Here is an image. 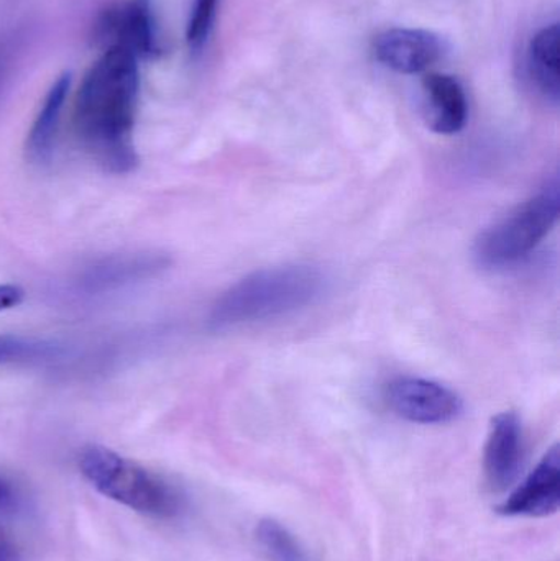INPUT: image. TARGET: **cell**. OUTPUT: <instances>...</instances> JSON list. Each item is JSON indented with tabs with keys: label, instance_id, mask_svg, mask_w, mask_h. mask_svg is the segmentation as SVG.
<instances>
[{
	"label": "cell",
	"instance_id": "obj_8",
	"mask_svg": "<svg viewBox=\"0 0 560 561\" xmlns=\"http://www.w3.org/2000/svg\"><path fill=\"white\" fill-rule=\"evenodd\" d=\"M560 506V451L558 445L539 461L538 467L496 507L506 517H548Z\"/></svg>",
	"mask_w": 560,
	"mask_h": 561
},
{
	"label": "cell",
	"instance_id": "obj_16",
	"mask_svg": "<svg viewBox=\"0 0 560 561\" xmlns=\"http://www.w3.org/2000/svg\"><path fill=\"white\" fill-rule=\"evenodd\" d=\"M219 0H193L187 20L186 39L193 55L206 48L216 23Z\"/></svg>",
	"mask_w": 560,
	"mask_h": 561
},
{
	"label": "cell",
	"instance_id": "obj_15",
	"mask_svg": "<svg viewBox=\"0 0 560 561\" xmlns=\"http://www.w3.org/2000/svg\"><path fill=\"white\" fill-rule=\"evenodd\" d=\"M59 346L45 340L19 335H0V365L43 362L58 355Z\"/></svg>",
	"mask_w": 560,
	"mask_h": 561
},
{
	"label": "cell",
	"instance_id": "obj_14",
	"mask_svg": "<svg viewBox=\"0 0 560 561\" xmlns=\"http://www.w3.org/2000/svg\"><path fill=\"white\" fill-rule=\"evenodd\" d=\"M255 536L272 561H309L295 536L276 520H260Z\"/></svg>",
	"mask_w": 560,
	"mask_h": 561
},
{
	"label": "cell",
	"instance_id": "obj_17",
	"mask_svg": "<svg viewBox=\"0 0 560 561\" xmlns=\"http://www.w3.org/2000/svg\"><path fill=\"white\" fill-rule=\"evenodd\" d=\"M23 300V290L13 284H3L0 286V312L19 306Z\"/></svg>",
	"mask_w": 560,
	"mask_h": 561
},
{
	"label": "cell",
	"instance_id": "obj_12",
	"mask_svg": "<svg viewBox=\"0 0 560 561\" xmlns=\"http://www.w3.org/2000/svg\"><path fill=\"white\" fill-rule=\"evenodd\" d=\"M526 68L535 88L546 101L559 104L560 28L559 23L542 26L528 45Z\"/></svg>",
	"mask_w": 560,
	"mask_h": 561
},
{
	"label": "cell",
	"instance_id": "obj_6",
	"mask_svg": "<svg viewBox=\"0 0 560 561\" xmlns=\"http://www.w3.org/2000/svg\"><path fill=\"white\" fill-rule=\"evenodd\" d=\"M98 36L107 46H121L138 59L160 55L161 38L158 30L155 0H127L102 13Z\"/></svg>",
	"mask_w": 560,
	"mask_h": 561
},
{
	"label": "cell",
	"instance_id": "obj_10",
	"mask_svg": "<svg viewBox=\"0 0 560 561\" xmlns=\"http://www.w3.org/2000/svg\"><path fill=\"white\" fill-rule=\"evenodd\" d=\"M427 125L439 135H456L469 121V101L459 79L444 72H430L423 79Z\"/></svg>",
	"mask_w": 560,
	"mask_h": 561
},
{
	"label": "cell",
	"instance_id": "obj_5",
	"mask_svg": "<svg viewBox=\"0 0 560 561\" xmlns=\"http://www.w3.org/2000/svg\"><path fill=\"white\" fill-rule=\"evenodd\" d=\"M385 401L398 417L413 424L439 425L456 421L464 411L460 396L431 379L401 376L385 386Z\"/></svg>",
	"mask_w": 560,
	"mask_h": 561
},
{
	"label": "cell",
	"instance_id": "obj_7",
	"mask_svg": "<svg viewBox=\"0 0 560 561\" xmlns=\"http://www.w3.org/2000/svg\"><path fill=\"white\" fill-rule=\"evenodd\" d=\"M375 58L400 75H420L444 55V43L436 33L421 28H391L374 42Z\"/></svg>",
	"mask_w": 560,
	"mask_h": 561
},
{
	"label": "cell",
	"instance_id": "obj_18",
	"mask_svg": "<svg viewBox=\"0 0 560 561\" xmlns=\"http://www.w3.org/2000/svg\"><path fill=\"white\" fill-rule=\"evenodd\" d=\"M10 68H12V49L5 42H0V95L9 81Z\"/></svg>",
	"mask_w": 560,
	"mask_h": 561
},
{
	"label": "cell",
	"instance_id": "obj_3",
	"mask_svg": "<svg viewBox=\"0 0 560 561\" xmlns=\"http://www.w3.org/2000/svg\"><path fill=\"white\" fill-rule=\"evenodd\" d=\"M79 470L99 493L145 516L170 519L183 510V496L170 481L108 448H85Z\"/></svg>",
	"mask_w": 560,
	"mask_h": 561
},
{
	"label": "cell",
	"instance_id": "obj_1",
	"mask_svg": "<svg viewBox=\"0 0 560 561\" xmlns=\"http://www.w3.org/2000/svg\"><path fill=\"white\" fill-rule=\"evenodd\" d=\"M140 59L121 46H107L89 68L75 101L76 135L105 170L130 173L138 163L134 144L140 92Z\"/></svg>",
	"mask_w": 560,
	"mask_h": 561
},
{
	"label": "cell",
	"instance_id": "obj_11",
	"mask_svg": "<svg viewBox=\"0 0 560 561\" xmlns=\"http://www.w3.org/2000/svg\"><path fill=\"white\" fill-rule=\"evenodd\" d=\"M168 260L161 255H122L114 259L102 260L98 265L85 270L81 278L82 289L88 293H104L117 289L135 280L148 279L163 272Z\"/></svg>",
	"mask_w": 560,
	"mask_h": 561
},
{
	"label": "cell",
	"instance_id": "obj_13",
	"mask_svg": "<svg viewBox=\"0 0 560 561\" xmlns=\"http://www.w3.org/2000/svg\"><path fill=\"white\" fill-rule=\"evenodd\" d=\"M69 89H71V75L65 72L53 82L35 122H33L28 140H26V153L35 163H46L52 158Z\"/></svg>",
	"mask_w": 560,
	"mask_h": 561
},
{
	"label": "cell",
	"instance_id": "obj_19",
	"mask_svg": "<svg viewBox=\"0 0 560 561\" xmlns=\"http://www.w3.org/2000/svg\"><path fill=\"white\" fill-rule=\"evenodd\" d=\"M0 561H19L15 543L3 529H0Z\"/></svg>",
	"mask_w": 560,
	"mask_h": 561
},
{
	"label": "cell",
	"instance_id": "obj_2",
	"mask_svg": "<svg viewBox=\"0 0 560 561\" xmlns=\"http://www.w3.org/2000/svg\"><path fill=\"white\" fill-rule=\"evenodd\" d=\"M328 286L324 272L315 265L272 266L237 280L216 300L210 329H239L292 316L321 299Z\"/></svg>",
	"mask_w": 560,
	"mask_h": 561
},
{
	"label": "cell",
	"instance_id": "obj_9",
	"mask_svg": "<svg viewBox=\"0 0 560 561\" xmlns=\"http://www.w3.org/2000/svg\"><path fill=\"white\" fill-rule=\"evenodd\" d=\"M523 461V425L515 412L495 415L483 454L487 483L495 493L508 490Z\"/></svg>",
	"mask_w": 560,
	"mask_h": 561
},
{
	"label": "cell",
	"instance_id": "obj_20",
	"mask_svg": "<svg viewBox=\"0 0 560 561\" xmlns=\"http://www.w3.org/2000/svg\"><path fill=\"white\" fill-rule=\"evenodd\" d=\"M15 490L12 484L5 478L0 477V511L10 510L15 504Z\"/></svg>",
	"mask_w": 560,
	"mask_h": 561
},
{
	"label": "cell",
	"instance_id": "obj_4",
	"mask_svg": "<svg viewBox=\"0 0 560 561\" xmlns=\"http://www.w3.org/2000/svg\"><path fill=\"white\" fill-rule=\"evenodd\" d=\"M560 213L558 176L516 207L505 219L487 229L473 247L477 265L483 270H503L518 265L532 255L555 229Z\"/></svg>",
	"mask_w": 560,
	"mask_h": 561
}]
</instances>
